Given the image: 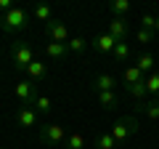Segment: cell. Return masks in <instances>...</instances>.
<instances>
[{
  "instance_id": "cell-1",
  "label": "cell",
  "mask_w": 159,
  "mask_h": 149,
  "mask_svg": "<svg viewBox=\"0 0 159 149\" xmlns=\"http://www.w3.org/2000/svg\"><path fill=\"white\" fill-rule=\"evenodd\" d=\"M138 131H141L138 115H125L122 120H117V123L111 125V131H109V133L114 136V141H117V144H125L127 138H130V136H135Z\"/></svg>"
},
{
  "instance_id": "cell-2",
  "label": "cell",
  "mask_w": 159,
  "mask_h": 149,
  "mask_svg": "<svg viewBox=\"0 0 159 149\" xmlns=\"http://www.w3.org/2000/svg\"><path fill=\"white\" fill-rule=\"evenodd\" d=\"M27 24H29V13L21 6H13L6 16L0 19V27L6 32H21V29H27Z\"/></svg>"
},
{
  "instance_id": "cell-3",
  "label": "cell",
  "mask_w": 159,
  "mask_h": 149,
  "mask_svg": "<svg viewBox=\"0 0 159 149\" xmlns=\"http://www.w3.org/2000/svg\"><path fill=\"white\" fill-rule=\"evenodd\" d=\"M37 138H40V144H51V147H58V144L66 141V133H64V128H61V125H56V123H48V125L40 128Z\"/></svg>"
},
{
  "instance_id": "cell-4",
  "label": "cell",
  "mask_w": 159,
  "mask_h": 149,
  "mask_svg": "<svg viewBox=\"0 0 159 149\" xmlns=\"http://www.w3.org/2000/svg\"><path fill=\"white\" fill-rule=\"evenodd\" d=\"M45 35H48V43H69V29L58 19H51L45 24Z\"/></svg>"
},
{
  "instance_id": "cell-5",
  "label": "cell",
  "mask_w": 159,
  "mask_h": 149,
  "mask_svg": "<svg viewBox=\"0 0 159 149\" xmlns=\"http://www.w3.org/2000/svg\"><path fill=\"white\" fill-rule=\"evenodd\" d=\"M37 96H40V93H37V83H32V80H21V83H16V99H19L21 104L32 107Z\"/></svg>"
},
{
  "instance_id": "cell-6",
  "label": "cell",
  "mask_w": 159,
  "mask_h": 149,
  "mask_svg": "<svg viewBox=\"0 0 159 149\" xmlns=\"http://www.w3.org/2000/svg\"><path fill=\"white\" fill-rule=\"evenodd\" d=\"M34 61V53L29 46H24V43H19L16 48H13V67L19 69V72H27V67Z\"/></svg>"
},
{
  "instance_id": "cell-7",
  "label": "cell",
  "mask_w": 159,
  "mask_h": 149,
  "mask_svg": "<svg viewBox=\"0 0 159 149\" xmlns=\"http://www.w3.org/2000/svg\"><path fill=\"white\" fill-rule=\"evenodd\" d=\"M106 35H111L117 43H127V37H130V24H127V19H111Z\"/></svg>"
},
{
  "instance_id": "cell-8",
  "label": "cell",
  "mask_w": 159,
  "mask_h": 149,
  "mask_svg": "<svg viewBox=\"0 0 159 149\" xmlns=\"http://www.w3.org/2000/svg\"><path fill=\"white\" fill-rule=\"evenodd\" d=\"M133 115H146L148 120H159V99L151 96V99H146V101H138Z\"/></svg>"
},
{
  "instance_id": "cell-9",
  "label": "cell",
  "mask_w": 159,
  "mask_h": 149,
  "mask_svg": "<svg viewBox=\"0 0 159 149\" xmlns=\"http://www.w3.org/2000/svg\"><path fill=\"white\" fill-rule=\"evenodd\" d=\"M45 77H48V64H45V61H40V59H34V61L27 67V80H32V83H43Z\"/></svg>"
},
{
  "instance_id": "cell-10",
  "label": "cell",
  "mask_w": 159,
  "mask_h": 149,
  "mask_svg": "<svg viewBox=\"0 0 159 149\" xmlns=\"http://www.w3.org/2000/svg\"><path fill=\"white\" fill-rule=\"evenodd\" d=\"M114 85H117V80H114V74H109V72H101V74H96V80H93V88H96V93L114 91Z\"/></svg>"
},
{
  "instance_id": "cell-11",
  "label": "cell",
  "mask_w": 159,
  "mask_h": 149,
  "mask_svg": "<svg viewBox=\"0 0 159 149\" xmlns=\"http://www.w3.org/2000/svg\"><path fill=\"white\" fill-rule=\"evenodd\" d=\"M16 120H19L21 128H34V125H37V112H34L32 107H24V109H19Z\"/></svg>"
},
{
  "instance_id": "cell-12",
  "label": "cell",
  "mask_w": 159,
  "mask_h": 149,
  "mask_svg": "<svg viewBox=\"0 0 159 149\" xmlns=\"http://www.w3.org/2000/svg\"><path fill=\"white\" fill-rule=\"evenodd\" d=\"M93 46H96V51L98 53H114V46H117V40H114L111 35H98L96 40H93Z\"/></svg>"
},
{
  "instance_id": "cell-13",
  "label": "cell",
  "mask_w": 159,
  "mask_h": 149,
  "mask_svg": "<svg viewBox=\"0 0 159 149\" xmlns=\"http://www.w3.org/2000/svg\"><path fill=\"white\" fill-rule=\"evenodd\" d=\"M45 51H48V59H53V61H64V59L69 56L66 43H48Z\"/></svg>"
},
{
  "instance_id": "cell-14",
  "label": "cell",
  "mask_w": 159,
  "mask_h": 149,
  "mask_svg": "<svg viewBox=\"0 0 159 149\" xmlns=\"http://www.w3.org/2000/svg\"><path fill=\"white\" fill-rule=\"evenodd\" d=\"M154 64H157V61H154L151 53H138V56H135V67L141 69L143 74H151L154 72Z\"/></svg>"
},
{
  "instance_id": "cell-15",
  "label": "cell",
  "mask_w": 159,
  "mask_h": 149,
  "mask_svg": "<svg viewBox=\"0 0 159 149\" xmlns=\"http://www.w3.org/2000/svg\"><path fill=\"white\" fill-rule=\"evenodd\" d=\"M138 83H146V74L133 64V67L125 69V85H138Z\"/></svg>"
},
{
  "instance_id": "cell-16",
  "label": "cell",
  "mask_w": 159,
  "mask_h": 149,
  "mask_svg": "<svg viewBox=\"0 0 159 149\" xmlns=\"http://www.w3.org/2000/svg\"><path fill=\"white\" fill-rule=\"evenodd\" d=\"M98 104H101L106 112H111V109H117L119 99H117V93H114V91H103V93H98Z\"/></svg>"
},
{
  "instance_id": "cell-17",
  "label": "cell",
  "mask_w": 159,
  "mask_h": 149,
  "mask_svg": "<svg viewBox=\"0 0 159 149\" xmlns=\"http://www.w3.org/2000/svg\"><path fill=\"white\" fill-rule=\"evenodd\" d=\"M109 11L114 13V19H125V13L130 11V3L127 0H111L109 3Z\"/></svg>"
},
{
  "instance_id": "cell-18",
  "label": "cell",
  "mask_w": 159,
  "mask_h": 149,
  "mask_svg": "<svg viewBox=\"0 0 159 149\" xmlns=\"http://www.w3.org/2000/svg\"><path fill=\"white\" fill-rule=\"evenodd\" d=\"M146 91H148V96L159 99V72L157 69H154L151 74H146Z\"/></svg>"
},
{
  "instance_id": "cell-19",
  "label": "cell",
  "mask_w": 159,
  "mask_h": 149,
  "mask_svg": "<svg viewBox=\"0 0 159 149\" xmlns=\"http://www.w3.org/2000/svg\"><path fill=\"white\" fill-rule=\"evenodd\" d=\"M127 93H130L135 101H146L148 99V91H146V83H138V85H125Z\"/></svg>"
},
{
  "instance_id": "cell-20",
  "label": "cell",
  "mask_w": 159,
  "mask_h": 149,
  "mask_svg": "<svg viewBox=\"0 0 159 149\" xmlns=\"http://www.w3.org/2000/svg\"><path fill=\"white\" fill-rule=\"evenodd\" d=\"M32 107H34V112H37V115H51L53 104H51V99H48V96H37Z\"/></svg>"
},
{
  "instance_id": "cell-21",
  "label": "cell",
  "mask_w": 159,
  "mask_h": 149,
  "mask_svg": "<svg viewBox=\"0 0 159 149\" xmlns=\"http://www.w3.org/2000/svg\"><path fill=\"white\" fill-rule=\"evenodd\" d=\"M34 19H37V22H51L53 19V8L51 6H45V3H40V6H34Z\"/></svg>"
},
{
  "instance_id": "cell-22",
  "label": "cell",
  "mask_w": 159,
  "mask_h": 149,
  "mask_svg": "<svg viewBox=\"0 0 159 149\" xmlns=\"http://www.w3.org/2000/svg\"><path fill=\"white\" fill-rule=\"evenodd\" d=\"M114 59H117V61H127V59L133 56V51H130V46H127V43H117V46H114V53H111Z\"/></svg>"
},
{
  "instance_id": "cell-23",
  "label": "cell",
  "mask_w": 159,
  "mask_h": 149,
  "mask_svg": "<svg viewBox=\"0 0 159 149\" xmlns=\"http://www.w3.org/2000/svg\"><path fill=\"white\" fill-rule=\"evenodd\" d=\"M64 144H66V149H85V136L82 133H69Z\"/></svg>"
},
{
  "instance_id": "cell-24",
  "label": "cell",
  "mask_w": 159,
  "mask_h": 149,
  "mask_svg": "<svg viewBox=\"0 0 159 149\" xmlns=\"http://www.w3.org/2000/svg\"><path fill=\"white\" fill-rule=\"evenodd\" d=\"M96 147H98V149H117V141H114L111 133H98Z\"/></svg>"
},
{
  "instance_id": "cell-25",
  "label": "cell",
  "mask_w": 159,
  "mask_h": 149,
  "mask_svg": "<svg viewBox=\"0 0 159 149\" xmlns=\"http://www.w3.org/2000/svg\"><path fill=\"white\" fill-rule=\"evenodd\" d=\"M66 48H69V53H85V48H88V40H82V37H69Z\"/></svg>"
},
{
  "instance_id": "cell-26",
  "label": "cell",
  "mask_w": 159,
  "mask_h": 149,
  "mask_svg": "<svg viewBox=\"0 0 159 149\" xmlns=\"http://www.w3.org/2000/svg\"><path fill=\"white\" fill-rule=\"evenodd\" d=\"M138 22H141V29H151V32L157 29V16H151V13H143Z\"/></svg>"
},
{
  "instance_id": "cell-27",
  "label": "cell",
  "mask_w": 159,
  "mask_h": 149,
  "mask_svg": "<svg viewBox=\"0 0 159 149\" xmlns=\"http://www.w3.org/2000/svg\"><path fill=\"white\" fill-rule=\"evenodd\" d=\"M135 40L141 43V46H148V43L154 40V32H151V29H138V32H135Z\"/></svg>"
},
{
  "instance_id": "cell-28",
  "label": "cell",
  "mask_w": 159,
  "mask_h": 149,
  "mask_svg": "<svg viewBox=\"0 0 159 149\" xmlns=\"http://www.w3.org/2000/svg\"><path fill=\"white\" fill-rule=\"evenodd\" d=\"M154 32H159V16H157V29H154Z\"/></svg>"
},
{
  "instance_id": "cell-29",
  "label": "cell",
  "mask_w": 159,
  "mask_h": 149,
  "mask_svg": "<svg viewBox=\"0 0 159 149\" xmlns=\"http://www.w3.org/2000/svg\"><path fill=\"white\" fill-rule=\"evenodd\" d=\"M0 19H3V16H0Z\"/></svg>"
}]
</instances>
